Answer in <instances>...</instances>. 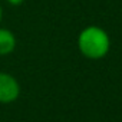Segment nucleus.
I'll return each mask as SVG.
<instances>
[{
    "mask_svg": "<svg viewBox=\"0 0 122 122\" xmlns=\"http://www.w3.org/2000/svg\"><path fill=\"white\" fill-rule=\"evenodd\" d=\"M78 47L85 57L98 60L108 55L111 49V39L102 27L88 26L78 36Z\"/></svg>",
    "mask_w": 122,
    "mask_h": 122,
    "instance_id": "f257e3e1",
    "label": "nucleus"
},
{
    "mask_svg": "<svg viewBox=\"0 0 122 122\" xmlns=\"http://www.w3.org/2000/svg\"><path fill=\"white\" fill-rule=\"evenodd\" d=\"M20 96L17 79L6 72H0V103H12Z\"/></svg>",
    "mask_w": 122,
    "mask_h": 122,
    "instance_id": "f03ea898",
    "label": "nucleus"
},
{
    "mask_svg": "<svg viewBox=\"0 0 122 122\" xmlns=\"http://www.w3.org/2000/svg\"><path fill=\"white\" fill-rule=\"evenodd\" d=\"M16 49V36L12 30L0 27V56H6Z\"/></svg>",
    "mask_w": 122,
    "mask_h": 122,
    "instance_id": "7ed1b4c3",
    "label": "nucleus"
},
{
    "mask_svg": "<svg viewBox=\"0 0 122 122\" xmlns=\"http://www.w3.org/2000/svg\"><path fill=\"white\" fill-rule=\"evenodd\" d=\"M6 2L10 5V6H20L25 3V0H6Z\"/></svg>",
    "mask_w": 122,
    "mask_h": 122,
    "instance_id": "20e7f679",
    "label": "nucleus"
},
{
    "mask_svg": "<svg viewBox=\"0 0 122 122\" xmlns=\"http://www.w3.org/2000/svg\"><path fill=\"white\" fill-rule=\"evenodd\" d=\"M2 19H3V9H2V5H0V23H2Z\"/></svg>",
    "mask_w": 122,
    "mask_h": 122,
    "instance_id": "39448f33",
    "label": "nucleus"
}]
</instances>
